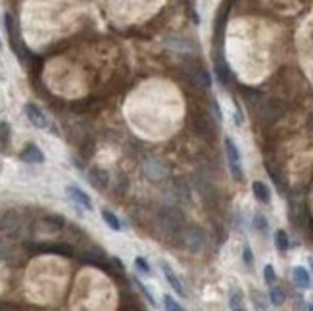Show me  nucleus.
<instances>
[{"instance_id":"obj_30","label":"nucleus","mask_w":313,"mask_h":311,"mask_svg":"<svg viewBox=\"0 0 313 311\" xmlns=\"http://www.w3.org/2000/svg\"><path fill=\"white\" fill-rule=\"evenodd\" d=\"M242 261L246 263V267H252V265H254V254H252V248H250L248 244L242 250Z\"/></svg>"},{"instance_id":"obj_22","label":"nucleus","mask_w":313,"mask_h":311,"mask_svg":"<svg viewBox=\"0 0 313 311\" xmlns=\"http://www.w3.org/2000/svg\"><path fill=\"white\" fill-rule=\"evenodd\" d=\"M254 229L258 231L259 235H263V236H267V233H269V223H267V217L265 215H261V214H256L254 215Z\"/></svg>"},{"instance_id":"obj_9","label":"nucleus","mask_w":313,"mask_h":311,"mask_svg":"<svg viewBox=\"0 0 313 311\" xmlns=\"http://www.w3.org/2000/svg\"><path fill=\"white\" fill-rule=\"evenodd\" d=\"M65 190H67V194H69V198L75 200L79 205H83V208H86V210H92V200H90V196H88L85 190H81V188L75 186V184H69Z\"/></svg>"},{"instance_id":"obj_3","label":"nucleus","mask_w":313,"mask_h":311,"mask_svg":"<svg viewBox=\"0 0 313 311\" xmlns=\"http://www.w3.org/2000/svg\"><path fill=\"white\" fill-rule=\"evenodd\" d=\"M192 127H194L196 135L202 139H212L216 135V125L212 121V116H207L204 112H196L192 118Z\"/></svg>"},{"instance_id":"obj_18","label":"nucleus","mask_w":313,"mask_h":311,"mask_svg":"<svg viewBox=\"0 0 313 311\" xmlns=\"http://www.w3.org/2000/svg\"><path fill=\"white\" fill-rule=\"evenodd\" d=\"M229 307L231 309H244V294H242V290H231V294H229Z\"/></svg>"},{"instance_id":"obj_16","label":"nucleus","mask_w":313,"mask_h":311,"mask_svg":"<svg viewBox=\"0 0 313 311\" xmlns=\"http://www.w3.org/2000/svg\"><path fill=\"white\" fill-rule=\"evenodd\" d=\"M163 43L175 48V50H194V44L186 39H181V37H167Z\"/></svg>"},{"instance_id":"obj_15","label":"nucleus","mask_w":313,"mask_h":311,"mask_svg":"<svg viewBox=\"0 0 313 311\" xmlns=\"http://www.w3.org/2000/svg\"><path fill=\"white\" fill-rule=\"evenodd\" d=\"M41 225H44V229H46V231L54 233V231H60V229H64L65 219L62 217V215H46V217H43Z\"/></svg>"},{"instance_id":"obj_1","label":"nucleus","mask_w":313,"mask_h":311,"mask_svg":"<svg viewBox=\"0 0 313 311\" xmlns=\"http://www.w3.org/2000/svg\"><path fill=\"white\" fill-rule=\"evenodd\" d=\"M158 225L169 236L177 235L183 229V215L179 214L175 208H163L158 214Z\"/></svg>"},{"instance_id":"obj_36","label":"nucleus","mask_w":313,"mask_h":311,"mask_svg":"<svg viewBox=\"0 0 313 311\" xmlns=\"http://www.w3.org/2000/svg\"><path fill=\"white\" fill-rule=\"evenodd\" d=\"M313 301V300H311ZM309 309H313V303H311V305H309Z\"/></svg>"},{"instance_id":"obj_33","label":"nucleus","mask_w":313,"mask_h":311,"mask_svg":"<svg viewBox=\"0 0 313 311\" xmlns=\"http://www.w3.org/2000/svg\"><path fill=\"white\" fill-rule=\"evenodd\" d=\"M242 123H244V114H242L240 106L237 104V112H235V125H237V127H240Z\"/></svg>"},{"instance_id":"obj_4","label":"nucleus","mask_w":313,"mask_h":311,"mask_svg":"<svg viewBox=\"0 0 313 311\" xmlns=\"http://www.w3.org/2000/svg\"><path fill=\"white\" fill-rule=\"evenodd\" d=\"M282 114H284V106H282L281 102H277V100H267V102L261 106V110H259V119H261L263 125H271V123H275L277 119H281Z\"/></svg>"},{"instance_id":"obj_6","label":"nucleus","mask_w":313,"mask_h":311,"mask_svg":"<svg viewBox=\"0 0 313 311\" xmlns=\"http://www.w3.org/2000/svg\"><path fill=\"white\" fill-rule=\"evenodd\" d=\"M0 229L6 233L8 236H16L22 229V221L16 212H6V214L0 217Z\"/></svg>"},{"instance_id":"obj_7","label":"nucleus","mask_w":313,"mask_h":311,"mask_svg":"<svg viewBox=\"0 0 313 311\" xmlns=\"http://www.w3.org/2000/svg\"><path fill=\"white\" fill-rule=\"evenodd\" d=\"M214 64H216V75H217V79H219V83H221V85H229L231 79H233V73H231V67H229L227 62H225L223 54L221 52L216 54Z\"/></svg>"},{"instance_id":"obj_13","label":"nucleus","mask_w":313,"mask_h":311,"mask_svg":"<svg viewBox=\"0 0 313 311\" xmlns=\"http://www.w3.org/2000/svg\"><path fill=\"white\" fill-rule=\"evenodd\" d=\"M252 190H254V196H256L258 202H261V204H269L271 202V190L265 182L256 181L252 184Z\"/></svg>"},{"instance_id":"obj_12","label":"nucleus","mask_w":313,"mask_h":311,"mask_svg":"<svg viewBox=\"0 0 313 311\" xmlns=\"http://www.w3.org/2000/svg\"><path fill=\"white\" fill-rule=\"evenodd\" d=\"M22 160L27 161V163H43L44 161V154L41 152L39 146L35 144H29L25 150L22 152Z\"/></svg>"},{"instance_id":"obj_10","label":"nucleus","mask_w":313,"mask_h":311,"mask_svg":"<svg viewBox=\"0 0 313 311\" xmlns=\"http://www.w3.org/2000/svg\"><path fill=\"white\" fill-rule=\"evenodd\" d=\"M292 279H294V284L298 288H309L311 286V277H309V271L302 265H296L292 269Z\"/></svg>"},{"instance_id":"obj_31","label":"nucleus","mask_w":313,"mask_h":311,"mask_svg":"<svg viewBox=\"0 0 313 311\" xmlns=\"http://www.w3.org/2000/svg\"><path fill=\"white\" fill-rule=\"evenodd\" d=\"M135 265L139 267V271H142V273H146V275L150 273V265H148V261H146V259H144V258H137V259H135Z\"/></svg>"},{"instance_id":"obj_21","label":"nucleus","mask_w":313,"mask_h":311,"mask_svg":"<svg viewBox=\"0 0 313 311\" xmlns=\"http://www.w3.org/2000/svg\"><path fill=\"white\" fill-rule=\"evenodd\" d=\"M275 246H277V250H279V252H286V250L290 248V240H288L286 231L279 229V231L275 233Z\"/></svg>"},{"instance_id":"obj_2","label":"nucleus","mask_w":313,"mask_h":311,"mask_svg":"<svg viewBox=\"0 0 313 311\" xmlns=\"http://www.w3.org/2000/svg\"><path fill=\"white\" fill-rule=\"evenodd\" d=\"M183 244L190 252L194 254H200L205 246V233L200 229V227H190V229H183Z\"/></svg>"},{"instance_id":"obj_8","label":"nucleus","mask_w":313,"mask_h":311,"mask_svg":"<svg viewBox=\"0 0 313 311\" xmlns=\"http://www.w3.org/2000/svg\"><path fill=\"white\" fill-rule=\"evenodd\" d=\"M25 114H27V118H29V121H31V125H35L37 129L48 127V119H46V116H44L43 110H41L39 106L27 104V106H25Z\"/></svg>"},{"instance_id":"obj_26","label":"nucleus","mask_w":313,"mask_h":311,"mask_svg":"<svg viewBox=\"0 0 313 311\" xmlns=\"http://www.w3.org/2000/svg\"><path fill=\"white\" fill-rule=\"evenodd\" d=\"M263 279H265V282H267L269 286L277 282V273H275V267H273V265H265V267H263Z\"/></svg>"},{"instance_id":"obj_25","label":"nucleus","mask_w":313,"mask_h":311,"mask_svg":"<svg viewBox=\"0 0 313 311\" xmlns=\"http://www.w3.org/2000/svg\"><path fill=\"white\" fill-rule=\"evenodd\" d=\"M269 300H271V303H273V305H282V303H284L286 296H284V292H282L281 286H273V284H271Z\"/></svg>"},{"instance_id":"obj_34","label":"nucleus","mask_w":313,"mask_h":311,"mask_svg":"<svg viewBox=\"0 0 313 311\" xmlns=\"http://www.w3.org/2000/svg\"><path fill=\"white\" fill-rule=\"evenodd\" d=\"M254 303H256V307H258V309H265V307H267V305H265V303H263V296H259L258 292H254Z\"/></svg>"},{"instance_id":"obj_5","label":"nucleus","mask_w":313,"mask_h":311,"mask_svg":"<svg viewBox=\"0 0 313 311\" xmlns=\"http://www.w3.org/2000/svg\"><path fill=\"white\" fill-rule=\"evenodd\" d=\"M186 77H188L190 85L196 86V88H210L212 86V77L204 67H190L186 71Z\"/></svg>"},{"instance_id":"obj_29","label":"nucleus","mask_w":313,"mask_h":311,"mask_svg":"<svg viewBox=\"0 0 313 311\" xmlns=\"http://www.w3.org/2000/svg\"><path fill=\"white\" fill-rule=\"evenodd\" d=\"M242 94L248 98L250 104H258L259 96H261V92H259V90H252V88H242Z\"/></svg>"},{"instance_id":"obj_14","label":"nucleus","mask_w":313,"mask_h":311,"mask_svg":"<svg viewBox=\"0 0 313 311\" xmlns=\"http://www.w3.org/2000/svg\"><path fill=\"white\" fill-rule=\"evenodd\" d=\"M88 179H90V184L98 188V190H102V188H106L108 186V173L104 171V169H92V171L88 173Z\"/></svg>"},{"instance_id":"obj_28","label":"nucleus","mask_w":313,"mask_h":311,"mask_svg":"<svg viewBox=\"0 0 313 311\" xmlns=\"http://www.w3.org/2000/svg\"><path fill=\"white\" fill-rule=\"evenodd\" d=\"M133 282H135V284H137V288H139L142 292V294H144V298L150 301V305H156V300H154V296H152L150 292H148V288H146V286L142 284L141 280H139V279H133Z\"/></svg>"},{"instance_id":"obj_20","label":"nucleus","mask_w":313,"mask_h":311,"mask_svg":"<svg viewBox=\"0 0 313 311\" xmlns=\"http://www.w3.org/2000/svg\"><path fill=\"white\" fill-rule=\"evenodd\" d=\"M227 14H229V8H223L221 14L217 16V22H216V39L221 43V39H223V31H225V23H227Z\"/></svg>"},{"instance_id":"obj_37","label":"nucleus","mask_w":313,"mask_h":311,"mask_svg":"<svg viewBox=\"0 0 313 311\" xmlns=\"http://www.w3.org/2000/svg\"><path fill=\"white\" fill-rule=\"evenodd\" d=\"M0 48H2V41H0Z\"/></svg>"},{"instance_id":"obj_11","label":"nucleus","mask_w":313,"mask_h":311,"mask_svg":"<svg viewBox=\"0 0 313 311\" xmlns=\"http://www.w3.org/2000/svg\"><path fill=\"white\" fill-rule=\"evenodd\" d=\"M162 265V271H163V275H165V279H167V282L171 284V288L179 294V296H186V292H184V288H183V284H181V280L177 279V275L173 273V269L167 265V263H160Z\"/></svg>"},{"instance_id":"obj_19","label":"nucleus","mask_w":313,"mask_h":311,"mask_svg":"<svg viewBox=\"0 0 313 311\" xmlns=\"http://www.w3.org/2000/svg\"><path fill=\"white\" fill-rule=\"evenodd\" d=\"M41 252H50V254H60V256H73V248L67 244H52V246H43L39 248Z\"/></svg>"},{"instance_id":"obj_17","label":"nucleus","mask_w":313,"mask_h":311,"mask_svg":"<svg viewBox=\"0 0 313 311\" xmlns=\"http://www.w3.org/2000/svg\"><path fill=\"white\" fill-rule=\"evenodd\" d=\"M225 152H227V161L229 163H240V152H238L235 140L227 137L225 139Z\"/></svg>"},{"instance_id":"obj_23","label":"nucleus","mask_w":313,"mask_h":311,"mask_svg":"<svg viewBox=\"0 0 313 311\" xmlns=\"http://www.w3.org/2000/svg\"><path fill=\"white\" fill-rule=\"evenodd\" d=\"M102 219H104V221H106V225H108L110 229H114V231H121V229H123L121 221L118 219V215L112 214L110 210H102Z\"/></svg>"},{"instance_id":"obj_27","label":"nucleus","mask_w":313,"mask_h":311,"mask_svg":"<svg viewBox=\"0 0 313 311\" xmlns=\"http://www.w3.org/2000/svg\"><path fill=\"white\" fill-rule=\"evenodd\" d=\"M163 305H165V309H171V311H181L183 309V305L179 303V301H175L171 296H163Z\"/></svg>"},{"instance_id":"obj_32","label":"nucleus","mask_w":313,"mask_h":311,"mask_svg":"<svg viewBox=\"0 0 313 311\" xmlns=\"http://www.w3.org/2000/svg\"><path fill=\"white\" fill-rule=\"evenodd\" d=\"M212 110H214V114H216L217 121H221V119H223V114H221V108H219V102H217L216 98H212Z\"/></svg>"},{"instance_id":"obj_24","label":"nucleus","mask_w":313,"mask_h":311,"mask_svg":"<svg viewBox=\"0 0 313 311\" xmlns=\"http://www.w3.org/2000/svg\"><path fill=\"white\" fill-rule=\"evenodd\" d=\"M163 165L162 163H158V161H150L148 165H146V173H148V177H150L152 181H158V179H162L163 175Z\"/></svg>"},{"instance_id":"obj_35","label":"nucleus","mask_w":313,"mask_h":311,"mask_svg":"<svg viewBox=\"0 0 313 311\" xmlns=\"http://www.w3.org/2000/svg\"><path fill=\"white\" fill-rule=\"evenodd\" d=\"M309 267H311V271H313V258H309Z\"/></svg>"}]
</instances>
